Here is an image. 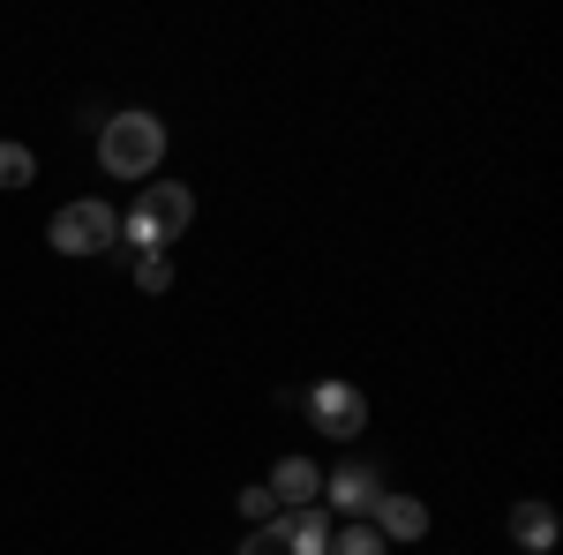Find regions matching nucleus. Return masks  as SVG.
<instances>
[{
  "label": "nucleus",
  "instance_id": "obj_2",
  "mask_svg": "<svg viewBox=\"0 0 563 555\" xmlns=\"http://www.w3.org/2000/svg\"><path fill=\"white\" fill-rule=\"evenodd\" d=\"M158 158H166V121L158 113H113L98 129V166L113 180H151Z\"/></svg>",
  "mask_w": 563,
  "mask_h": 555
},
{
  "label": "nucleus",
  "instance_id": "obj_3",
  "mask_svg": "<svg viewBox=\"0 0 563 555\" xmlns=\"http://www.w3.org/2000/svg\"><path fill=\"white\" fill-rule=\"evenodd\" d=\"M45 241H53L60 256H106V248L121 241V218H113V203H98V196H76V203L53 211Z\"/></svg>",
  "mask_w": 563,
  "mask_h": 555
},
{
  "label": "nucleus",
  "instance_id": "obj_6",
  "mask_svg": "<svg viewBox=\"0 0 563 555\" xmlns=\"http://www.w3.org/2000/svg\"><path fill=\"white\" fill-rule=\"evenodd\" d=\"M368 525H376V533H384V548L390 541H398V548H406V541H429V503H413V496H376V511H368Z\"/></svg>",
  "mask_w": 563,
  "mask_h": 555
},
{
  "label": "nucleus",
  "instance_id": "obj_12",
  "mask_svg": "<svg viewBox=\"0 0 563 555\" xmlns=\"http://www.w3.org/2000/svg\"><path fill=\"white\" fill-rule=\"evenodd\" d=\"M135 286H143V293H166V286H174V263H166V256H143V263H135Z\"/></svg>",
  "mask_w": 563,
  "mask_h": 555
},
{
  "label": "nucleus",
  "instance_id": "obj_10",
  "mask_svg": "<svg viewBox=\"0 0 563 555\" xmlns=\"http://www.w3.org/2000/svg\"><path fill=\"white\" fill-rule=\"evenodd\" d=\"M241 555H301V548H294L286 518H271V525H249V541H241Z\"/></svg>",
  "mask_w": 563,
  "mask_h": 555
},
{
  "label": "nucleus",
  "instance_id": "obj_8",
  "mask_svg": "<svg viewBox=\"0 0 563 555\" xmlns=\"http://www.w3.org/2000/svg\"><path fill=\"white\" fill-rule=\"evenodd\" d=\"M511 541H519L526 555H549L556 548V511H549V503H511Z\"/></svg>",
  "mask_w": 563,
  "mask_h": 555
},
{
  "label": "nucleus",
  "instance_id": "obj_11",
  "mask_svg": "<svg viewBox=\"0 0 563 555\" xmlns=\"http://www.w3.org/2000/svg\"><path fill=\"white\" fill-rule=\"evenodd\" d=\"M31 180H38L31 143H0V188H31Z\"/></svg>",
  "mask_w": 563,
  "mask_h": 555
},
{
  "label": "nucleus",
  "instance_id": "obj_4",
  "mask_svg": "<svg viewBox=\"0 0 563 555\" xmlns=\"http://www.w3.org/2000/svg\"><path fill=\"white\" fill-rule=\"evenodd\" d=\"M301 406H308V428H323V435H361L368 428V398L353 384H316V390H301Z\"/></svg>",
  "mask_w": 563,
  "mask_h": 555
},
{
  "label": "nucleus",
  "instance_id": "obj_1",
  "mask_svg": "<svg viewBox=\"0 0 563 555\" xmlns=\"http://www.w3.org/2000/svg\"><path fill=\"white\" fill-rule=\"evenodd\" d=\"M188 218H196V196L180 180H143L135 211L121 218V241H129L135 256H166V241L188 233Z\"/></svg>",
  "mask_w": 563,
  "mask_h": 555
},
{
  "label": "nucleus",
  "instance_id": "obj_9",
  "mask_svg": "<svg viewBox=\"0 0 563 555\" xmlns=\"http://www.w3.org/2000/svg\"><path fill=\"white\" fill-rule=\"evenodd\" d=\"M323 555H390V548H384V533H376L368 518H353V525L331 533V548H323Z\"/></svg>",
  "mask_w": 563,
  "mask_h": 555
},
{
  "label": "nucleus",
  "instance_id": "obj_5",
  "mask_svg": "<svg viewBox=\"0 0 563 555\" xmlns=\"http://www.w3.org/2000/svg\"><path fill=\"white\" fill-rule=\"evenodd\" d=\"M263 488H271L278 511H308V503H323V466L316 458H278V473Z\"/></svg>",
  "mask_w": 563,
  "mask_h": 555
},
{
  "label": "nucleus",
  "instance_id": "obj_7",
  "mask_svg": "<svg viewBox=\"0 0 563 555\" xmlns=\"http://www.w3.org/2000/svg\"><path fill=\"white\" fill-rule=\"evenodd\" d=\"M376 496H384V473H376V466L323 473V503H331V511H376Z\"/></svg>",
  "mask_w": 563,
  "mask_h": 555
},
{
  "label": "nucleus",
  "instance_id": "obj_13",
  "mask_svg": "<svg viewBox=\"0 0 563 555\" xmlns=\"http://www.w3.org/2000/svg\"><path fill=\"white\" fill-rule=\"evenodd\" d=\"M241 518H249V525H271V518H278L271 488H249V496H241Z\"/></svg>",
  "mask_w": 563,
  "mask_h": 555
}]
</instances>
